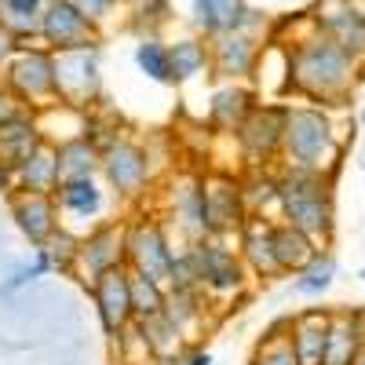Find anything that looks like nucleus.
Here are the masks:
<instances>
[{
    "mask_svg": "<svg viewBox=\"0 0 365 365\" xmlns=\"http://www.w3.org/2000/svg\"><path fill=\"white\" fill-rule=\"evenodd\" d=\"M354 77H358V58L318 29L289 44V91H296V96L325 106H340L351 96Z\"/></svg>",
    "mask_w": 365,
    "mask_h": 365,
    "instance_id": "f257e3e1",
    "label": "nucleus"
},
{
    "mask_svg": "<svg viewBox=\"0 0 365 365\" xmlns=\"http://www.w3.org/2000/svg\"><path fill=\"white\" fill-rule=\"evenodd\" d=\"M282 154H285L289 168L329 175L340 165L344 146H340L336 128H332V120L322 106H289Z\"/></svg>",
    "mask_w": 365,
    "mask_h": 365,
    "instance_id": "f03ea898",
    "label": "nucleus"
},
{
    "mask_svg": "<svg viewBox=\"0 0 365 365\" xmlns=\"http://www.w3.org/2000/svg\"><path fill=\"white\" fill-rule=\"evenodd\" d=\"M278 208L285 223L311 234L314 241H329L332 234V179L322 172L289 168L278 179Z\"/></svg>",
    "mask_w": 365,
    "mask_h": 365,
    "instance_id": "7ed1b4c3",
    "label": "nucleus"
},
{
    "mask_svg": "<svg viewBox=\"0 0 365 365\" xmlns=\"http://www.w3.org/2000/svg\"><path fill=\"white\" fill-rule=\"evenodd\" d=\"M4 84L19 103H29V106H44L48 99H58L55 96V51L22 44L4 70Z\"/></svg>",
    "mask_w": 365,
    "mask_h": 365,
    "instance_id": "20e7f679",
    "label": "nucleus"
},
{
    "mask_svg": "<svg viewBox=\"0 0 365 365\" xmlns=\"http://www.w3.org/2000/svg\"><path fill=\"white\" fill-rule=\"evenodd\" d=\"M125 245H128V267L135 274H146L161 285H172V270H175V252L168 245V237L158 220H139L125 230Z\"/></svg>",
    "mask_w": 365,
    "mask_h": 365,
    "instance_id": "39448f33",
    "label": "nucleus"
},
{
    "mask_svg": "<svg viewBox=\"0 0 365 365\" xmlns=\"http://www.w3.org/2000/svg\"><path fill=\"white\" fill-rule=\"evenodd\" d=\"M41 41L48 51H81L99 48V26L91 22L73 0H48V11L41 19Z\"/></svg>",
    "mask_w": 365,
    "mask_h": 365,
    "instance_id": "423d86ee",
    "label": "nucleus"
},
{
    "mask_svg": "<svg viewBox=\"0 0 365 365\" xmlns=\"http://www.w3.org/2000/svg\"><path fill=\"white\" fill-rule=\"evenodd\" d=\"M55 96L63 106H88L99 96V51H58L55 55Z\"/></svg>",
    "mask_w": 365,
    "mask_h": 365,
    "instance_id": "0eeeda50",
    "label": "nucleus"
},
{
    "mask_svg": "<svg viewBox=\"0 0 365 365\" xmlns=\"http://www.w3.org/2000/svg\"><path fill=\"white\" fill-rule=\"evenodd\" d=\"M91 299H96L99 322L106 336H120L135 322V303H132V267H113L91 282Z\"/></svg>",
    "mask_w": 365,
    "mask_h": 365,
    "instance_id": "6e6552de",
    "label": "nucleus"
},
{
    "mask_svg": "<svg viewBox=\"0 0 365 365\" xmlns=\"http://www.w3.org/2000/svg\"><path fill=\"white\" fill-rule=\"evenodd\" d=\"M190 256H194V267H197V282L201 289L208 292H237L245 285V263L241 256H234L230 249H223L220 241H194L190 245Z\"/></svg>",
    "mask_w": 365,
    "mask_h": 365,
    "instance_id": "1a4fd4ad",
    "label": "nucleus"
},
{
    "mask_svg": "<svg viewBox=\"0 0 365 365\" xmlns=\"http://www.w3.org/2000/svg\"><path fill=\"white\" fill-rule=\"evenodd\" d=\"M285 120H289V106H256L245 125H241L234 135L245 150V158L252 161H267L274 154H282L285 143Z\"/></svg>",
    "mask_w": 365,
    "mask_h": 365,
    "instance_id": "9d476101",
    "label": "nucleus"
},
{
    "mask_svg": "<svg viewBox=\"0 0 365 365\" xmlns=\"http://www.w3.org/2000/svg\"><path fill=\"white\" fill-rule=\"evenodd\" d=\"M314 29L325 37H332L340 48H347L354 58H365V11L354 0H322Z\"/></svg>",
    "mask_w": 365,
    "mask_h": 365,
    "instance_id": "9b49d317",
    "label": "nucleus"
},
{
    "mask_svg": "<svg viewBox=\"0 0 365 365\" xmlns=\"http://www.w3.org/2000/svg\"><path fill=\"white\" fill-rule=\"evenodd\" d=\"M205 205H208V234H227V230H241L249 220V201H245V187L230 175H216L205 179Z\"/></svg>",
    "mask_w": 365,
    "mask_h": 365,
    "instance_id": "f8f14e48",
    "label": "nucleus"
},
{
    "mask_svg": "<svg viewBox=\"0 0 365 365\" xmlns=\"http://www.w3.org/2000/svg\"><path fill=\"white\" fill-rule=\"evenodd\" d=\"M103 172L120 197H135V194H143L146 179H150V158L143 146L117 139L110 150H103Z\"/></svg>",
    "mask_w": 365,
    "mask_h": 365,
    "instance_id": "ddd939ff",
    "label": "nucleus"
},
{
    "mask_svg": "<svg viewBox=\"0 0 365 365\" xmlns=\"http://www.w3.org/2000/svg\"><path fill=\"white\" fill-rule=\"evenodd\" d=\"M128 263V245H125V230L117 227H99L91 230L84 241H77V267L88 274V285L99 278V274L125 267Z\"/></svg>",
    "mask_w": 365,
    "mask_h": 365,
    "instance_id": "4468645a",
    "label": "nucleus"
},
{
    "mask_svg": "<svg viewBox=\"0 0 365 365\" xmlns=\"http://www.w3.org/2000/svg\"><path fill=\"white\" fill-rule=\"evenodd\" d=\"M11 216L19 230L29 237V245H37V249H44L58 234V212H55L51 194H29V190L11 194Z\"/></svg>",
    "mask_w": 365,
    "mask_h": 365,
    "instance_id": "2eb2a0df",
    "label": "nucleus"
},
{
    "mask_svg": "<svg viewBox=\"0 0 365 365\" xmlns=\"http://www.w3.org/2000/svg\"><path fill=\"white\" fill-rule=\"evenodd\" d=\"M208 51H212V70H216L220 77H230V81L249 77L259 63V41L252 34H245V29L212 37Z\"/></svg>",
    "mask_w": 365,
    "mask_h": 365,
    "instance_id": "dca6fc26",
    "label": "nucleus"
},
{
    "mask_svg": "<svg viewBox=\"0 0 365 365\" xmlns=\"http://www.w3.org/2000/svg\"><path fill=\"white\" fill-rule=\"evenodd\" d=\"M329 322H332V314H322V311H303V314L292 318L289 340H292V351H296L299 365H325Z\"/></svg>",
    "mask_w": 365,
    "mask_h": 365,
    "instance_id": "f3484780",
    "label": "nucleus"
},
{
    "mask_svg": "<svg viewBox=\"0 0 365 365\" xmlns=\"http://www.w3.org/2000/svg\"><path fill=\"white\" fill-rule=\"evenodd\" d=\"M44 143L41 128L34 117H26L22 110H15L8 120H0V161L11 165L19 172V165L34 154V150Z\"/></svg>",
    "mask_w": 365,
    "mask_h": 365,
    "instance_id": "a211bd4d",
    "label": "nucleus"
},
{
    "mask_svg": "<svg viewBox=\"0 0 365 365\" xmlns=\"http://www.w3.org/2000/svg\"><path fill=\"white\" fill-rule=\"evenodd\" d=\"M190 8H194V22L205 37L234 34V29L245 26V19L252 11L245 0H190Z\"/></svg>",
    "mask_w": 365,
    "mask_h": 365,
    "instance_id": "6ab92c4d",
    "label": "nucleus"
},
{
    "mask_svg": "<svg viewBox=\"0 0 365 365\" xmlns=\"http://www.w3.org/2000/svg\"><path fill=\"white\" fill-rule=\"evenodd\" d=\"M19 182L29 194H55L58 182H63V172H58V150L51 143H41L34 154L19 165Z\"/></svg>",
    "mask_w": 365,
    "mask_h": 365,
    "instance_id": "aec40b11",
    "label": "nucleus"
},
{
    "mask_svg": "<svg viewBox=\"0 0 365 365\" xmlns=\"http://www.w3.org/2000/svg\"><path fill=\"white\" fill-rule=\"evenodd\" d=\"M274 256H278L282 274H299L318 256V241L296 230L292 223H274Z\"/></svg>",
    "mask_w": 365,
    "mask_h": 365,
    "instance_id": "412c9836",
    "label": "nucleus"
},
{
    "mask_svg": "<svg viewBox=\"0 0 365 365\" xmlns=\"http://www.w3.org/2000/svg\"><path fill=\"white\" fill-rule=\"evenodd\" d=\"M241 252H245L249 267L263 278H274V274H282L278 267V256H274V223L267 220H249L241 227Z\"/></svg>",
    "mask_w": 365,
    "mask_h": 365,
    "instance_id": "4be33fe9",
    "label": "nucleus"
},
{
    "mask_svg": "<svg viewBox=\"0 0 365 365\" xmlns=\"http://www.w3.org/2000/svg\"><path fill=\"white\" fill-rule=\"evenodd\" d=\"M252 110H256V103H252L249 88H237V84L220 88L216 96H212V106H208V125L220 128V132H237Z\"/></svg>",
    "mask_w": 365,
    "mask_h": 365,
    "instance_id": "5701e85b",
    "label": "nucleus"
},
{
    "mask_svg": "<svg viewBox=\"0 0 365 365\" xmlns=\"http://www.w3.org/2000/svg\"><path fill=\"white\" fill-rule=\"evenodd\" d=\"M361 344H365L361 318H358V314H332V322H329V351H325V365H351Z\"/></svg>",
    "mask_w": 365,
    "mask_h": 365,
    "instance_id": "b1692460",
    "label": "nucleus"
},
{
    "mask_svg": "<svg viewBox=\"0 0 365 365\" xmlns=\"http://www.w3.org/2000/svg\"><path fill=\"white\" fill-rule=\"evenodd\" d=\"M96 168H103V154L88 135L66 139L58 146V172H63V182L66 179H91Z\"/></svg>",
    "mask_w": 365,
    "mask_h": 365,
    "instance_id": "393cba45",
    "label": "nucleus"
},
{
    "mask_svg": "<svg viewBox=\"0 0 365 365\" xmlns=\"http://www.w3.org/2000/svg\"><path fill=\"white\" fill-rule=\"evenodd\" d=\"M175 212L187 234L194 241H205L208 237V205H205V179L197 182H187L182 190H175Z\"/></svg>",
    "mask_w": 365,
    "mask_h": 365,
    "instance_id": "a878e982",
    "label": "nucleus"
},
{
    "mask_svg": "<svg viewBox=\"0 0 365 365\" xmlns=\"http://www.w3.org/2000/svg\"><path fill=\"white\" fill-rule=\"evenodd\" d=\"M48 11V0H0V22L11 34L22 37H41V19Z\"/></svg>",
    "mask_w": 365,
    "mask_h": 365,
    "instance_id": "bb28decb",
    "label": "nucleus"
},
{
    "mask_svg": "<svg viewBox=\"0 0 365 365\" xmlns=\"http://www.w3.org/2000/svg\"><path fill=\"white\" fill-rule=\"evenodd\" d=\"M58 205L73 216H96L103 208V190L96 187V179H66L58 182Z\"/></svg>",
    "mask_w": 365,
    "mask_h": 365,
    "instance_id": "cd10ccee",
    "label": "nucleus"
},
{
    "mask_svg": "<svg viewBox=\"0 0 365 365\" xmlns=\"http://www.w3.org/2000/svg\"><path fill=\"white\" fill-rule=\"evenodd\" d=\"M168 51H172L175 81H190V77L205 73V66H212V51H208V44H201L197 37H182V41H175Z\"/></svg>",
    "mask_w": 365,
    "mask_h": 365,
    "instance_id": "c85d7f7f",
    "label": "nucleus"
},
{
    "mask_svg": "<svg viewBox=\"0 0 365 365\" xmlns=\"http://www.w3.org/2000/svg\"><path fill=\"white\" fill-rule=\"evenodd\" d=\"M135 63H139V70H143L150 81H158V84H175L172 51H168V44H161L158 37H146V41L135 48Z\"/></svg>",
    "mask_w": 365,
    "mask_h": 365,
    "instance_id": "c756f323",
    "label": "nucleus"
},
{
    "mask_svg": "<svg viewBox=\"0 0 365 365\" xmlns=\"http://www.w3.org/2000/svg\"><path fill=\"white\" fill-rule=\"evenodd\" d=\"M132 303H135V322H146V318L165 314L168 292H165L161 282H154V278H146V274H135L132 270Z\"/></svg>",
    "mask_w": 365,
    "mask_h": 365,
    "instance_id": "7c9ffc66",
    "label": "nucleus"
},
{
    "mask_svg": "<svg viewBox=\"0 0 365 365\" xmlns=\"http://www.w3.org/2000/svg\"><path fill=\"white\" fill-rule=\"evenodd\" d=\"M139 329H143V336H146L150 354H154V358H172V354L179 351V336H182V329H179L168 314L146 318V322H139Z\"/></svg>",
    "mask_w": 365,
    "mask_h": 365,
    "instance_id": "2f4dec72",
    "label": "nucleus"
},
{
    "mask_svg": "<svg viewBox=\"0 0 365 365\" xmlns=\"http://www.w3.org/2000/svg\"><path fill=\"white\" fill-rule=\"evenodd\" d=\"M332 278H336V259H332L329 252H318L307 267H303L299 274H296V292L299 296H322L329 285H332Z\"/></svg>",
    "mask_w": 365,
    "mask_h": 365,
    "instance_id": "473e14b6",
    "label": "nucleus"
},
{
    "mask_svg": "<svg viewBox=\"0 0 365 365\" xmlns=\"http://www.w3.org/2000/svg\"><path fill=\"white\" fill-rule=\"evenodd\" d=\"M252 365H299L296 351H292V340L289 336H278V329L259 344V351L252 354Z\"/></svg>",
    "mask_w": 365,
    "mask_h": 365,
    "instance_id": "72a5a7b5",
    "label": "nucleus"
},
{
    "mask_svg": "<svg viewBox=\"0 0 365 365\" xmlns=\"http://www.w3.org/2000/svg\"><path fill=\"white\" fill-rule=\"evenodd\" d=\"M51 267H55V263H51V252H48V249H37V252H34V263L19 267V270L11 274V282L4 285V292H15V289H22L26 282H37V278H44V274H48Z\"/></svg>",
    "mask_w": 365,
    "mask_h": 365,
    "instance_id": "f704fd0d",
    "label": "nucleus"
},
{
    "mask_svg": "<svg viewBox=\"0 0 365 365\" xmlns=\"http://www.w3.org/2000/svg\"><path fill=\"white\" fill-rule=\"evenodd\" d=\"M73 4H77V8H81V11L91 19V22L99 26V22H103V19L113 11V4H117V0H73Z\"/></svg>",
    "mask_w": 365,
    "mask_h": 365,
    "instance_id": "c9c22d12",
    "label": "nucleus"
},
{
    "mask_svg": "<svg viewBox=\"0 0 365 365\" xmlns=\"http://www.w3.org/2000/svg\"><path fill=\"white\" fill-rule=\"evenodd\" d=\"M22 44H19V37L11 34V29L0 22V70H8V63L15 58V51H19Z\"/></svg>",
    "mask_w": 365,
    "mask_h": 365,
    "instance_id": "e433bc0d",
    "label": "nucleus"
},
{
    "mask_svg": "<svg viewBox=\"0 0 365 365\" xmlns=\"http://www.w3.org/2000/svg\"><path fill=\"white\" fill-rule=\"evenodd\" d=\"M15 182H19V172L11 168V165H4V161H0V194H15Z\"/></svg>",
    "mask_w": 365,
    "mask_h": 365,
    "instance_id": "4c0bfd02",
    "label": "nucleus"
},
{
    "mask_svg": "<svg viewBox=\"0 0 365 365\" xmlns=\"http://www.w3.org/2000/svg\"><path fill=\"white\" fill-rule=\"evenodd\" d=\"M15 96H11V91H8V84H0V120H8L11 113H15Z\"/></svg>",
    "mask_w": 365,
    "mask_h": 365,
    "instance_id": "58836bf2",
    "label": "nucleus"
},
{
    "mask_svg": "<svg viewBox=\"0 0 365 365\" xmlns=\"http://www.w3.org/2000/svg\"><path fill=\"white\" fill-rule=\"evenodd\" d=\"M182 365H212V358H208V354H190Z\"/></svg>",
    "mask_w": 365,
    "mask_h": 365,
    "instance_id": "ea45409f",
    "label": "nucleus"
},
{
    "mask_svg": "<svg viewBox=\"0 0 365 365\" xmlns=\"http://www.w3.org/2000/svg\"><path fill=\"white\" fill-rule=\"evenodd\" d=\"M351 365H365V344L358 347V354H354V361H351Z\"/></svg>",
    "mask_w": 365,
    "mask_h": 365,
    "instance_id": "a19ab883",
    "label": "nucleus"
},
{
    "mask_svg": "<svg viewBox=\"0 0 365 365\" xmlns=\"http://www.w3.org/2000/svg\"><path fill=\"white\" fill-rule=\"evenodd\" d=\"M361 11H365V0H361Z\"/></svg>",
    "mask_w": 365,
    "mask_h": 365,
    "instance_id": "79ce46f5",
    "label": "nucleus"
},
{
    "mask_svg": "<svg viewBox=\"0 0 365 365\" xmlns=\"http://www.w3.org/2000/svg\"><path fill=\"white\" fill-rule=\"evenodd\" d=\"M361 120H365V110H361Z\"/></svg>",
    "mask_w": 365,
    "mask_h": 365,
    "instance_id": "37998d69",
    "label": "nucleus"
},
{
    "mask_svg": "<svg viewBox=\"0 0 365 365\" xmlns=\"http://www.w3.org/2000/svg\"><path fill=\"white\" fill-rule=\"evenodd\" d=\"M278 4H285V0H278Z\"/></svg>",
    "mask_w": 365,
    "mask_h": 365,
    "instance_id": "c03bdc74",
    "label": "nucleus"
},
{
    "mask_svg": "<svg viewBox=\"0 0 365 365\" xmlns=\"http://www.w3.org/2000/svg\"><path fill=\"white\" fill-rule=\"evenodd\" d=\"M361 278H365V270H361Z\"/></svg>",
    "mask_w": 365,
    "mask_h": 365,
    "instance_id": "a18cd8bd",
    "label": "nucleus"
}]
</instances>
